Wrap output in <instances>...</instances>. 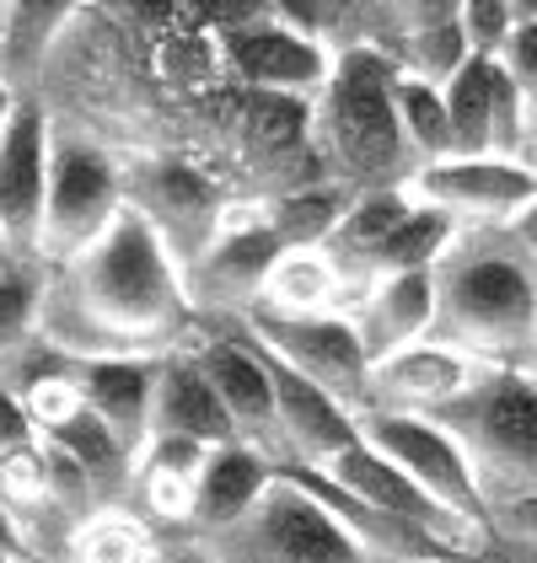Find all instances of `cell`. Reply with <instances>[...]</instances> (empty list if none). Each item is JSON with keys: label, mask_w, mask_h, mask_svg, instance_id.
<instances>
[{"label": "cell", "mask_w": 537, "mask_h": 563, "mask_svg": "<svg viewBox=\"0 0 537 563\" xmlns=\"http://www.w3.org/2000/svg\"><path fill=\"white\" fill-rule=\"evenodd\" d=\"M505 236L516 242V253H527V258L537 263V199L516 220H511V225H505Z\"/></svg>", "instance_id": "34"}, {"label": "cell", "mask_w": 537, "mask_h": 563, "mask_svg": "<svg viewBox=\"0 0 537 563\" xmlns=\"http://www.w3.org/2000/svg\"><path fill=\"white\" fill-rule=\"evenodd\" d=\"M317 473H328L344 494H355L360 505H371V510H382V516L403 520V526H414V531H425L430 542H441L447 553L457 559H473V548L484 542V531L490 526H479V520L457 516L447 510L441 499H430L414 477H403L382 451H371L365 440H360L355 451H344L333 467H317Z\"/></svg>", "instance_id": "13"}, {"label": "cell", "mask_w": 537, "mask_h": 563, "mask_svg": "<svg viewBox=\"0 0 537 563\" xmlns=\"http://www.w3.org/2000/svg\"><path fill=\"white\" fill-rule=\"evenodd\" d=\"M490 531H500V537H516V542H537V494H527V499H511V505H494V510H490Z\"/></svg>", "instance_id": "33"}, {"label": "cell", "mask_w": 537, "mask_h": 563, "mask_svg": "<svg viewBox=\"0 0 537 563\" xmlns=\"http://www.w3.org/2000/svg\"><path fill=\"white\" fill-rule=\"evenodd\" d=\"M280 258H285V242L268 231L264 205H226L221 231L210 236V247L183 268L188 306L194 311H226V317H253Z\"/></svg>", "instance_id": "7"}, {"label": "cell", "mask_w": 537, "mask_h": 563, "mask_svg": "<svg viewBox=\"0 0 537 563\" xmlns=\"http://www.w3.org/2000/svg\"><path fill=\"white\" fill-rule=\"evenodd\" d=\"M162 365H167V354H124V360H97V365L76 371L87 408L124 440L130 456H140L151 445V430H156Z\"/></svg>", "instance_id": "19"}, {"label": "cell", "mask_w": 537, "mask_h": 563, "mask_svg": "<svg viewBox=\"0 0 537 563\" xmlns=\"http://www.w3.org/2000/svg\"><path fill=\"white\" fill-rule=\"evenodd\" d=\"M151 434H183V440H199V445H231L242 440L226 402L216 397L210 376L199 371L194 349H173L167 365H162V387H156V430Z\"/></svg>", "instance_id": "21"}, {"label": "cell", "mask_w": 537, "mask_h": 563, "mask_svg": "<svg viewBox=\"0 0 537 563\" xmlns=\"http://www.w3.org/2000/svg\"><path fill=\"white\" fill-rule=\"evenodd\" d=\"M151 563H178V559H162V553H156V559H151Z\"/></svg>", "instance_id": "42"}, {"label": "cell", "mask_w": 537, "mask_h": 563, "mask_svg": "<svg viewBox=\"0 0 537 563\" xmlns=\"http://www.w3.org/2000/svg\"><path fill=\"white\" fill-rule=\"evenodd\" d=\"M350 322H355L371 365L398 349L436 339V274H387V279L365 285L350 301Z\"/></svg>", "instance_id": "20"}, {"label": "cell", "mask_w": 537, "mask_h": 563, "mask_svg": "<svg viewBox=\"0 0 537 563\" xmlns=\"http://www.w3.org/2000/svg\"><path fill=\"white\" fill-rule=\"evenodd\" d=\"M130 210L124 199V167L91 145V140H54L48 167V210H44V247L39 258L54 268H70L119 225Z\"/></svg>", "instance_id": "5"}, {"label": "cell", "mask_w": 537, "mask_h": 563, "mask_svg": "<svg viewBox=\"0 0 537 563\" xmlns=\"http://www.w3.org/2000/svg\"><path fill=\"white\" fill-rule=\"evenodd\" d=\"M494 65L527 91V102H537V5L533 0H516V33H511V44H505V54Z\"/></svg>", "instance_id": "31"}, {"label": "cell", "mask_w": 537, "mask_h": 563, "mask_svg": "<svg viewBox=\"0 0 537 563\" xmlns=\"http://www.w3.org/2000/svg\"><path fill=\"white\" fill-rule=\"evenodd\" d=\"M414 205L451 216L462 231H505L537 199V167L511 156H451L408 177Z\"/></svg>", "instance_id": "11"}, {"label": "cell", "mask_w": 537, "mask_h": 563, "mask_svg": "<svg viewBox=\"0 0 537 563\" xmlns=\"http://www.w3.org/2000/svg\"><path fill=\"white\" fill-rule=\"evenodd\" d=\"M81 365L76 360H65L59 349L48 344V339H22V344L0 349V387L11 391V397H28L33 387H44V382H59V376H76Z\"/></svg>", "instance_id": "29"}, {"label": "cell", "mask_w": 537, "mask_h": 563, "mask_svg": "<svg viewBox=\"0 0 537 563\" xmlns=\"http://www.w3.org/2000/svg\"><path fill=\"white\" fill-rule=\"evenodd\" d=\"M425 563H468V559H425Z\"/></svg>", "instance_id": "41"}, {"label": "cell", "mask_w": 537, "mask_h": 563, "mask_svg": "<svg viewBox=\"0 0 537 563\" xmlns=\"http://www.w3.org/2000/svg\"><path fill=\"white\" fill-rule=\"evenodd\" d=\"M81 301L113 328L124 333L145 354H173L183 349L188 333V290H183V263L173 258V247L145 225V220L124 210L119 225L91 247L87 258H76L70 268H59Z\"/></svg>", "instance_id": "2"}, {"label": "cell", "mask_w": 537, "mask_h": 563, "mask_svg": "<svg viewBox=\"0 0 537 563\" xmlns=\"http://www.w3.org/2000/svg\"><path fill=\"white\" fill-rule=\"evenodd\" d=\"M274 488V456L248 445V440H231V445H216L205 473H199V488H194V510H188V531L210 548L221 542L226 531H237L242 520L264 505V494Z\"/></svg>", "instance_id": "18"}, {"label": "cell", "mask_w": 537, "mask_h": 563, "mask_svg": "<svg viewBox=\"0 0 537 563\" xmlns=\"http://www.w3.org/2000/svg\"><path fill=\"white\" fill-rule=\"evenodd\" d=\"M124 199H130L134 216L173 247V258L183 268L210 247V236L221 231V216H226L221 188L205 173H194L188 162H173V156L134 162L124 173Z\"/></svg>", "instance_id": "12"}, {"label": "cell", "mask_w": 537, "mask_h": 563, "mask_svg": "<svg viewBox=\"0 0 537 563\" xmlns=\"http://www.w3.org/2000/svg\"><path fill=\"white\" fill-rule=\"evenodd\" d=\"M178 563H216V559H210V553L199 548V553H188V559H178Z\"/></svg>", "instance_id": "38"}, {"label": "cell", "mask_w": 537, "mask_h": 563, "mask_svg": "<svg viewBox=\"0 0 537 563\" xmlns=\"http://www.w3.org/2000/svg\"><path fill=\"white\" fill-rule=\"evenodd\" d=\"M268 360V354H264ZM274 397H280V462H302V467H333L344 451L360 445V413L344 408L339 397L302 382L296 371H285L280 360H268Z\"/></svg>", "instance_id": "17"}, {"label": "cell", "mask_w": 537, "mask_h": 563, "mask_svg": "<svg viewBox=\"0 0 537 563\" xmlns=\"http://www.w3.org/2000/svg\"><path fill=\"white\" fill-rule=\"evenodd\" d=\"M0 268H6V263H0Z\"/></svg>", "instance_id": "43"}, {"label": "cell", "mask_w": 537, "mask_h": 563, "mask_svg": "<svg viewBox=\"0 0 537 563\" xmlns=\"http://www.w3.org/2000/svg\"><path fill=\"white\" fill-rule=\"evenodd\" d=\"M44 290H48V279L33 274V263H6L0 268V349L22 344V339L39 333Z\"/></svg>", "instance_id": "28"}, {"label": "cell", "mask_w": 537, "mask_h": 563, "mask_svg": "<svg viewBox=\"0 0 537 563\" xmlns=\"http://www.w3.org/2000/svg\"><path fill=\"white\" fill-rule=\"evenodd\" d=\"M226 59H231L237 81H248L259 97H291V102H313V108L339 65V54L307 38L302 27H291L280 16V5L237 11V27L226 33Z\"/></svg>", "instance_id": "10"}, {"label": "cell", "mask_w": 537, "mask_h": 563, "mask_svg": "<svg viewBox=\"0 0 537 563\" xmlns=\"http://www.w3.org/2000/svg\"><path fill=\"white\" fill-rule=\"evenodd\" d=\"M17 108H22V97H17V87H11V81L0 76V140H6V130H11Z\"/></svg>", "instance_id": "35"}, {"label": "cell", "mask_w": 537, "mask_h": 563, "mask_svg": "<svg viewBox=\"0 0 537 563\" xmlns=\"http://www.w3.org/2000/svg\"><path fill=\"white\" fill-rule=\"evenodd\" d=\"M242 328L268 360L296 371L302 382L322 387L355 413L371 408V371L376 365H371L350 317H268V311H253Z\"/></svg>", "instance_id": "8"}, {"label": "cell", "mask_w": 537, "mask_h": 563, "mask_svg": "<svg viewBox=\"0 0 537 563\" xmlns=\"http://www.w3.org/2000/svg\"><path fill=\"white\" fill-rule=\"evenodd\" d=\"M393 108H398V130H403L408 156H414V173H419V167H436V162H451L447 91L419 81V76H398Z\"/></svg>", "instance_id": "26"}, {"label": "cell", "mask_w": 537, "mask_h": 563, "mask_svg": "<svg viewBox=\"0 0 537 563\" xmlns=\"http://www.w3.org/2000/svg\"><path fill=\"white\" fill-rule=\"evenodd\" d=\"M360 440L371 451H382L403 477H414L430 499H441L457 516L490 526V499L484 483L473 473L468 451L451 440V430H441L436 419H414V413H387V408H365L360 413Z\"/></svg>", "instance_id": "9"}, {"label": "cell", "mask_w": 537, "mask_h": 563, "mask_svg": "<svg viewBox=\"0 0 537 563\" xmlns=\"http://www.w3.org/2000/svg\"><path fill=\"white\" fill-rule=\"evenodd\" d=\"M194 360H199V371L210 376L216 397L226 402L237 434L280 462V456H285V445H280V397H274V376H268L264 349L248 339V328H242L237 339H231V333L199 339V344H194Z\"/></svg>", "instance_id": "16"}, {"label": "cell", "mask_w": 537, "mask_h": 563, "mask_svg": "<svg viewBox=\"0 0 537 563\" xmlns=\"http://www.w3.org/2000/svg\"><path fill=\"white\" fill-rule=\"evenodd\" d=\"M0 548H11L17 559H22V531H17V516L0 505Z\"/></svg>", "instance_id": "36"}, {"label": "cell", "mask_w": 537, "mask_h": 563, "mask_svg": "<svg viewBox=\"0 0 537 563\" xmlns=\"http://www.w3.org/2000/svg\"><path fill=\"white\" fill-rule=\"evenodd\" d=\"M462 33L473 59H500L516 33V0H462Z\"/></svg>", "instance_id": "30"}, {"label": "cell", "mask_w": 537, "mask_h": 563, "mask_svg": "<svg viewBox=\"0 0 537 563\" xmlns=\"http://www.w3.org/2000/svg\"><path fill=\"white\" fill-rule=\"evenodd\" d=\"M0 563H22V559H17V553H11V548H0Z\"/></svg>", "instance_id": "39"}, {"label": "cell", "mask_w": 537, "mask_h": 563, "mask_svg": "<svg viewBox=\"0 0 537 563\" xmlns=\"http://www.w3.org/2000/svg\"><path fill=\"white\" fill-rule=\"evenodd\" d=\"M533 371H537V365H533Z\"/></svg>", "instance_id": "44"}, {"label": "cell", "mask_w": 537, "mask_h": 563, "mask_svg": "<svg viewBox=\"0 0 537 563\" xmlns=\"http://www.w3.org/2000/svg\"><path fill=\"white\" fill-rule=\"evenodd\" d=\"M0 263H6V220H0Z\"/></svg>", "instance_id": "40"}, {"label": "cell", "mask_w": 537, "mask_h": 563, "mask_svg": "<svg viewBox=\"0 0 537 563\" xmlns=\"http://www.w3.org/2000/svg\"><path fill=\"white\" fill-rule=\"evenodd\" d=\"M70 563H151L156 537L140 510H97L70 531Z\"/></svg>", "instance_id": "27"}, {"label": "cell", "mask_w": 537, "mask_h": 563, "mask_svg": "<svg viewBox=\"0 0 537 563\" xmlns=\"http://www.w3.org/2000/svg\"><path fill=\"white\" fill-rule=\"evenodd\" d=\"M484 371H494V365L441 344V339H425V344L376 360V371H371V408L436 419V413H447L457 397H468L479 387Z\"/></svg>", "instance_id": "15"}, {"label": "cell", "mask_w": 537, "mask_h": 563, "mask_svg": "<svg viewBox=\"0 0 537 563\" xmlns=\"http://www.w3.org/2000/svg\"><path fill=\"white\" fill-rule=\"evenodd\" d=\"M22 445H44V434L33 430L22 397H11V391L0 387V451H22Z\"/></svg>", "instance_id": "32"}, {"label": "cell", "mask_w": 537, "mask_h": 563, "mask_svg": "<svg viewBox=\"0 0 537 563\" xmlns=\"http://www.w3.org/2000/svg\"><path fill=\"white\" fill-rule=\"evenodd\" d=\"M527 167H537V102H533V119H527Z\"/></svg>", "instance_id": "37"}, {"label": "cell", "mask_w": 537, "mask_h": 563, "mask_svg": "<svg viewBox=\"0 0 537 563\" xmlns=\"http://www.w3.org/2000/svg\"><path fill=\"white\" fill-rule=\"evenodd\" d=\"M355 205V188L333 183V177H317V183H296L285 194H274L268 210V231L285 242V247H328L333 231L344 225Z\"/></svg>", "instance_id": "24"}, {"label": "cell", "mask_w": 537, "mask_h": 563, "mask_svg": "<svg viewBox=\"0 0 537 563\" xmlns=\"http://www.w3.org/2000/svg\"><path fill=\"white\" fill-rule=\"evenodd\" d=\"M259 311H268V317H344L350 311V285H344L339 263L322 247H285V258L268 274Z\"/></svg>", "instance_id": "23"}, {"label": "cell", "mask_w": 537, "mask_h": 563, "mask_svg": "<svg viewBox=\"0 0 537 563\" xmlns=\"http://www.w3.org/2000/svg\"><path fill=\"white\" fill-rule=\"evenodd\" d=\"M205 462H210V445L183 440V434H151V445L134 456V505L156 520L188 526Z\"/></svg>", "instance_id": "22"}, {"label": "cell", "mask_w": 537, "mask_h": 563, "mask_svg": "<svg viewBox=\"0 0 537 563\" xmlns=\"http://www.w3.org/2000/svg\"><path fill=\"white\" fill-rule=\"evenodd\" d=\"M436 339L494 371L537 365V263L505 231H462L436 268Z\"/></svg>", "instance_id": "1"}, {"label": "cell", "mask_w": 537, "mask_h": 563, "mask_svg": "<svg viewBox=\"0 0 537 563\" xmlns=\"http://www.w3.org/2000/svg\"><path fill=\"white\" fill-rule=\"evenodd\" d=\"M436 424L468 451L484 499L511 505L537 494V376L533 371H484V382L457 397Z\"/></svg>", "instance_id": "4"}, {"label": "cell", "mask_w": 537, "mask_h": 563, "mask_svg": "<svg viewBox=\"0 0 537 563\" xmlns=\"http://www.w3.org/2000/svg\"><path fill=\"white\" fill-rule=\"evenodd\" d=\"M451 156H494V97H500V65L468 59L447 87Z\"/></svg>", "instance_id": "25"}, {"label": "cell", "mask_w": 537, "mask_h": 563, "mask_svg": "<svg viewBox=\"0 0 537 563\" xmlns=\"http://www.w3.org/2000/svg\"><path fill=\"white\" fill-rule=\"evenodd\" d=\"M205 553L216 563H376L302 483L280 473L264 505Z\"/></svg>", "instance_id": "6"}, {"label": "cell", "mask_w": 537, "mask_h": 563, "mask_svg": "<svg viewBox=\"0 0 537 563\" xmlns=\"http://www.w3.org/2000/svg\"><path fill=\"white\" fill-rule=\"evenodd\" d=\"M48 167H54V130L44 108L22 97L11 130L0 140V220H6V263H44V210Z\"/></svg>", "instance_id": "14"}, {"label": "cell", "mask_w": 537, "mask_h": 563, "mask_svg": "<svg viewBox=\"0 0 537 563\" xmlns=\"http://www.w3.org/2000/svg\"><path fill=\"white\" fill-rule=\"evenodd\" d=\"M398 65L382 48H350L313 108V151L344 188H398L414 177V156L398 130Z\"/></svg>", "instance_id": "3"}]
</instances>
